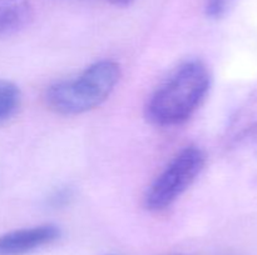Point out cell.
Listing matches in <instances>:
<instances>
[{"instance_id": "1", "label": "cell", "mask_w": 257, "mask_h": 255, "mask_svg": "<svg viewBox=\"0 0 257 255\" xmlns=\"http://www.w3.org/2000/svg\"><path fill=\"white\" fill-rule=\"evenodd\" d=\"M211 86V75L201 60H187L156 89L147 102V118L160 126H175L190 119Z\"/></svg>"}, {"instance_id": "2", "label": "cell", "mask_w": 257, "mask_h": 255, "mask_svg": "<svg viewBox=\"0 0 257 255\" xmlns=\"http://www.w3.org/2000/svg\"><path fill=\"white\" fill-rule=\"evenodd\" d=\"M120 78V68L113 60H99L74 79L50 85L45 92L49 109L60 115H78L95 109L109 98Z\"/></svg>"}, {"instance_id": "3", "label": "cell", "mask_w": 257, "mask_h": 255, "mask_svg": "<svg viewBox=\"0 0 257 255\" xmlns=\"http://www.w3.org/2000/svg\"><path fill=\"white\" fill-rule=\"evenodd\" d=\"M206 164L201 148L188 145L181 150L170 164L150 185L145 205L151 212H162L170 208L195 182Z\"/></svg>"}, {"instance_id": "4", "label": "cell", "mask_w": 257, "mask_h": 255, "mask_svg": "<svg viewBox=\"0 0 257 255\" xmlns=\"http://www.w3.org/2000/svg\"><path fill=\"white\" fill-rule=\"evenodd\" d=\"M62 235L58 225L42 224L0 235V255H27L57 242Z\"/></svg>"}, {"instance_id": "5", "label": "cell", "mask_w": 257, "mask_h": 255, "mask_svg": "<svg viewBox=\"0 0 257 255\" xmlns=\"http://www.w3.org/2000/svg\"><path fill=\"white\" fill-rule=\"evenodd\" d=\"M33 14L30 0H0V39L25 29L32 22Z\"/></svg>"}, {"instance_id": "6", "label": "cell", "mask_w": 257, "mask_h": 255, "mask_svg": "<svg viewBox=\"0 0 257 255\" xmlns=\"http://www.w3.org/2000/svg\"><path fill=\"white\" fill-rule=\"evenodd\" d=\"M22 94L17 85L7 79H0V122H7L19 110Z\"/></svg>"}, {"instance_id": "7", "label": "cell", "mask_w": 257, "mask_h": 255, "mask_svg": "<svg viewBox=\"0 0 257 255\" xmlns=\"http://www.w3.org/2000/svg\"><path fill=\"white\" fill-rule=\"evenodd\" d=\"M74 199V190L73 188L64 185V186H59L55 190H53L45 199V206L49 209L57 210L63 209V208L70 205V202Z\"/></svg>"}, {"instance_id": "8", "label": "cell", "mask_w": 257, "mask_h": 255, "mask_svg": "<svg viewBox=\"0 0 257 255\" xmlns=\"http://www.w3.org/2000/svg\"><path fill=\"white\" fill-rule=\"evenodd\" d=\"M236 0H206V15L210 19H221L230 12Z\"/></svg>"}, {"instance_id": "9", "label": "cell", "mask_w": 257, "mask_h": 255, "mask_svg": "<svg viewBox=\"0 0 257 255\" xmlns=\"http://www.w3.org/2000/svg\"><path fill=\"white\" fill-rule=\"evenodd\" d=\"M108 2L115 6H125V5H130L133 0H108Z\"/></svg>"}, {"instance_id": "10", "label": "cell", "mask_w": 257, "mask_h": 255, "mask_svg": "<svg viewBox=\"0 0 257 255\" xmlns=\"http://www.w3.org/2000/svg\"><path fill=\"white\" fill-rule=\"evenodd\" d=\"M227 255H231V254H227Z\"/></svg>"}]
</instances>
